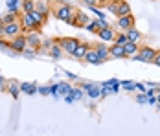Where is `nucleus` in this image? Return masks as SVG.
<instances>
[{
    "instance_id": "7ed1b4c3",
    "label": "nucleus",
    "mask_w": 160,
    "mask_h": 136,
    "mask_svg": "<svg viewBox=\"0 0 160 136\" xmlns=\"http://www.w3.org/2000/svg\"><path fill=\"white\" fill-rule=\"evenodd\" d=\"M155 55H157V50H155V48L140 46V48H138V53H136L134 57H136L138 61H142V63H153Z\"/></svg>"
},
{
    "instance_id": "2eb2a0df",
    "label": "nucleus",
    "mask_w": 160,
    "mask_h": 136,
    "mask_svg": "<svg viewBox=\"0 0 160 136\" xmlns=\"http://www.w3.org/2000/svg\"><path fill=\"white\" fill-rule=\"evenodd\" d=\"M98 35L101 37V41H114V39H116L114 30H112V28H109V26H107V28H103V30L99 31Z\"/></svg>"
},
{
    "instance_id": "f8f14e48",
    "label": "nucleus",
    "mask_w": 160,
    "mask_h": 136,
    "mask_svg": "<svg viewBox=\"0 0 160 136\" xmlns=\"http://www.w3.org/2000/svg\"><path fill=\"white\" fill-rule=\"evenodd\" d=\"M87 28H88L90 31H94V33H99L103 28H107V22H105L103 18H96V20H92Z\"/></svg>"
},
{
    "instance_id": "cd10ccee",
    "label": "nucleus",
    "mask_w": 160,
    "mask_h": 136,
    "mask_svg": "<svg viewBox=\"0 0 160 136\" xmlns=\"http://www.w3.org/2000/svg\"><path fill=\"white\" fill-rule=\"evenodd\" d=\"M153 64L160 66V52H157V55H155V59H153Z\"/></svg>"
},
{
    "instance_id": "bb28decb",
    "label": "nucleus",
    "mask_w": 160,
    "mask_h": 136,
    "mask_svg": "<svg viewBox=\"0 0 160 136\" xmlns=\"http://www.w3.org/2000/svg\"><path fill=\"white\" fill-rule=\"evenodd\" d=\"M90 6H92V8H105V6H107V0H92V4H90Z\"/></svg>"
},
{
    "instance_id": "c85d7f7f",
    "label": "nucleus",
    "mask_w": 160,
    "mask_h": 136,
    "mask_svg": "<svg viewBox=\"0 0 160 136\" xmlns=\"http://www.w3.org/2000/svg\"><path fill=\"white\" fill-rule=\"evenodd\" d=\"M2 37H4V28L0 26V39H2Z\"/></svg>"
},
{
    "instance_id": "a211bd4d",
    "label": "nucleus",
    "mask_w": 160,
    "mask_h": 136,
    "mask_svg": "<svg viewBox=\"0 0 160 136\" xmlns=\"http://www.w3.org/2000/svg\"><path fill=\"white\" fill-rule=\"evenodd\" d=\"M18 20V15H17L15 11H11V13H8V15L2 17V20H0V26H6V24H11V22H17Z\"/></svg>"
},
{
    "instance_id": "4be33fe9",
    "label": "nucleus",
    "mask_w": 160,
    "mask_h": 136,
    "mask_svg": "<svg viewBox=\"0 0 160 136\" xmlns=\"http://www.w3.org/2000/svg\"><path fill=\"white\" fill-rule=\"evenodd\" d=\"M35 11H41V13L48 15L50 13V4H46V2H35Z\"/></svg>"
},
{
    "instance_id": "1a4fd4ad",
    "label": "nucleus",
    "mask_w": 160,
    "mask_h": 136,
    "mask_svg": "<svg viewBox=\"0 0 160 136\" xmlns=\"http://www.w3.org/2000/svg\"><path fill=\"white\" fill-rule=\"evenodd\" d=\"M94 50H96V53L99 55V59H101V63H105L107 59H111V55H109V48H107L105 44L98 43V44H94Z\"/></svg>"
},
{
    "instance_id": "5701e85b",
    "label": "nucleus",
    "mask_w": 160,
    "mask_h": 136,
    "mask_svg": "<svg viewBox=\"0 0 160 136\" xmlns=\"http://www.w3.org/2000/svg\"><path fill=\"white\" fill-rule=\"evenodd\" d=\"M63 53H64V52L61 50V46H59V44H55V43H53V44L50 46V55H52V57H57V59H59Z\"/></svg>"
},
{
    "instance_id": "f03ea898",
    "label": "nucleus",
    "mask_w": 160,
    "mask_h": 136,
    "mask_svg": "<svg viewBox=\"0 0 160 136\" xmlns=\"http://www.w3.org/2000/svg\"><path fill=\"white\" fill-rule=\"evenodd\" d=\"M53 43L61 46V50H63L64 53H68V55H74V52L81 44V41L76 39V37H61V39H55Z\"/></svg>"
},
{
    "instance_id": "393cba45",
    "label": "nucleus",
    "mask_w": 160,
    "mask_h": 136,
    "mask_svg": "<svg viewBox=\"0 0 160 136\" xmlns=\"http://www.w3.org/2000/svg\"><path fill=\"white\" fill-rule=\"evenodd\" d=\"M118 4H120V0H107V9L111 11L112 15H116V11H118Z\"/></svg>"
},
{
    "instance_id": "a878e982",
    "label": "nucleus",
    "mask_w": 160,
    "mask_h": 136,
    "mask_svg": "<svg viewBox=\"0 0 160 136\" xmlns=\"http://www.w3.org/2000/svg\"><path fill=\"white\" fill-rule=\"evenodd\" d=\"M55 90L59 92V94H68V92H72V87H70L68 83H59V85L55 87Z\"/></svg>"
},
{
    "instance_id": "dca6fc26",
    "label": "nucleus",
    "mask_w": 160,
    "mask_h": 136,
    "mask_svg": "<svg viewBox=\"0 0 160 136\" xmlns=\"http://www.w3.org/2000/svg\"><path fill=\"white\" fill-rule=\"evenodd\" d=\"M90 50V44H87V43H81L78 46V50L74 52V57H78V59H85V55H87V52Z\"/></svg>"
},
{
    "instance_id": "0eeeda50",
    "label": "nucleus",
    "mask_w": 160,
    "mask_h": 136,
    "mask_svg": "<svg viewBox=\"0 0 160 136\" xmlns=\"http://www.w3.org/2000/svg\"><path fill=\"white\" fill-rule=\"evenodd\" d=\"M9 48H13L15 52H24V50L28 48V37H26V35H18L15 39H11Z\"/></svg>"
},
{
    "instance_id": "ddd939ff",
    "label": "nucleus",
    "mask_w": 160,
    "mask_h": 136,
    "mask_svg": "<svg viewBox=\"0 0 160 136\" xmlns=\"http://www.w3.org/2000/svg\"><path fill=\"white\" fill-rule=\"evenodd\" d=\"M109 55H111V57H116V59H122V57H125V52H123V46L112 44L111 48H109Z\"/></svg>"
},
{
    "instance_id": "f257e3e1",
    "label": "nucleus",
    "mask_w": 160,
    "mask_h": 136,
    "mask_svg": "<svg viewBox=\"0 0 160 136\" xmlns=\"http://www.w3.org/2000/svg\"><path fill=\"white\" fill-rule=\"evenodd\" d=\"M53 15L57 17L59 20H63V22L72 24V18H74V15H76V8H72V6L66 4V2H61V4L53 9Z\"/></svg>"
},
{
    "instance_id": "4468645a",
    "label": "nucleus",
    "mask_w": 160,
    "mask_h": 136,
    "mask_svg": "<svg viewBox=\"0 0 160 136\" xmlns=\"http://www.w3.org/2000/svg\"><path fill=\"white\" fill-rule=\"evenodd\" d=\"M32 17H33V20H35L37 30H41V28L46 24V15H44V13H41V11H33Z\"/></svg>"
},
{
    "instance_id": "6e6552de",
    "label": "nucleus",
    "mask_w": 160,
    "mask_h": 136,
    "mask_svg": "<svg viewBox=\"0 0 160 136\" xmlns=\"http://www.w3.org/2000/svg\"><path fill=\"white\" fill-rule=\"evenodd\" d=\"M20 24H22L24 30L37 31V26H35V20H33L32 13H22V17H20Z\"/></svg>"
},
{
    "instance_id": "b1692460",
    "label": "nucleus",
    "mask_w": 160,
    "mask_h": 136,
    "mask_svg": "<svg viewBox=\"0 0 160 136\" xmlns=\"http://www.w3.org/2000/svg\"><path fill=\"white\" fill-rule=\"evenodd\" d=\"M127 43H129V39H127V35H125V33H116L114 44H118V46H125Z\"/></svg>"
},
{
    "instance_id": "9d476101",
    "label": "nucleus",
    "mask_w": 160,
    "mask_h": 136,
    "mask_svg": "<svg viewBox=\"0 0 160 136\" xmlns=\"http://www.w3.org/2000/svg\"><path fill=\"white\" fill-rule=\"evenodd\" d=\"M131 15V4L125 2V0H120V4H118V11H116V17L120 18V17H127Z\"/></svg>"
},
{
    "instance_id": "aec40b11",
    "label": "nucleus",
    "mask_w": 160,
    "mask_h": 136,
    "mask_svg": "<svg viewBox=\"0 0 160 136\" xmlns=\"http://www.w3.org/2000/svg\"><path fill=\"white\" fill-rule=\"evenodd\" d=\"M28 46H32V48H41L42 43L39 41V37H37L35 33H30V35H28Z\"/></svg>"
},
{
    "instance_id": "6ab92c4d",
    "label": "nucleus",
    "mask_w": 160,
    "mask_h": 136,
    "mask_svg": "<svg viewBox=\"0 0 160 136\" xmlns=\"http://www.w3.org/2000/svg\"><path fill=\"white\" fill-rule=\"evenodd\" d=\"M125 35H127V39L131 43H138V39H140V31L136 30V28H131V30L125 31Z\"/></svg>"
},
{
    "instance_id": "7c9ffc66",
    "label": "nucleus",
    "mask_w": 160,
    "mask_h": 136,
    "mask_svg": "<svg viewBox=\"0 0 160 136\" xmlns=\"http://www.w3.org/2000/svg\"><path fill=\"white\" fill-rule=\"evenodd\" d=\"M158 101H160V96H158Z\"/></svg>"
},
{
    "instance_id": "f3484780",
    "label": "nucleus",
    "mask_w": 160,
    "mask_h": 136,
    "mask_svg": "<svg viewBox=\"0 0 160 136\" xmlns=\"http://www.w3.org/2000/svg\"><path fill=\"white\" fill-rule=\"evenodd\" d=\"M138 48H140V46L136 44V43H131V41H129L127 44L123 46V52H125V57H131V55H136V53H138Z\"/></svg>"
},
{
    "instance_id": "39448f33",
    "label": "nucleus",
    "mask_w": 160,
    "mask_h": 136,
    "mask_svg": "<svg viewBox=\"0 0 160 136\" xmlns=\"http://www.w3.org/2000/svg\"><path fill=\"white\" fill-rule=\"evenodd\" d=\"M90 24V17L87 15L85 11H79L76 9V15L72 18V26H78V28H87Z\"/></svg>"
},
{
    "instance_id": "20e7f679",
    "label": "nucleus",
    "mask_w": 160,
    "mask_h": 136,
    "mask_svg": "<svg viewBox=\"0 0 160 136\" xmlns=\"http://www.w3.org/2000/svg\"><path fill=\"white\" fill-rule=\"evenodd\" d=\"M4 28V37H9V39H15L18 35H22V24H20V18L17 20V22H11V24H6V26H2Z\"/></svg>"
},
{
    "instance_id": "423d86ee",
    "label": "nucleus",
    "mask_w": 160,
    "mask_h": 136,
    "mask_svg": "<svg viewBox=\"0 0 160 136\" xmlns=\"http://www.w3.org/2000/svg\"><path fill=\"white\" fill-rule=\"evenodd\" d=\"M134 22H136V18L131 13V15H127V17H120L118 22H116V26L122 31H127V30H131V28H134Z\"/></svg>"
},
{
    "instance_id": "412c9836",
    "label": "nucleus",
    "mask_w": 160,
    "mask_h": 136,
    "mask_svg": "<svg viewBox=\"0 0 160 136\" xmlns=\"http://www.w3.org/2000/svg\"><path fill=\"white\" fill-rule=\"evenodd\" d=\"M22 11L24 13H33L35 11V2L33 0H22Z\"/></svg>"
},
{
    "instance_id": "c756f323",
    "label": "nucleus",
    "mask_w": 160,
    "mask_h": 136,
    "mask_svg": "<svg viewBox=\"0 0 160 136\" xmlns=\"http://www.w3.org/2000/svg\"><path fill=\"white\" fill-rule=\"evenodd\" d=\"M83 4H92V0H81Z\"/></svg>"
},
{
    "instance_id": "9b49d317",
    "label": "nucleus",
    "mask_w": 160,
    "mask_h": 136,
    "mask_svg": "<svg viewBox=\"0 0 160 136\" xmlns=\"http://www.w3.org/2000/svg\"><path fill=\"white\" fill-rule=\"evenodd\" d=\"M85 63H88V64H101V59H99V55L96 53V50L94 48H90L88 52H87V55H85Z\"/></svg>"
}]
</instances>
